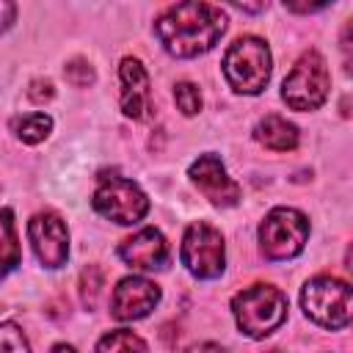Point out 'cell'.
Listing matches in <instances>:
<instances>
[{
	"label": "cell",
	"mask_w": 353,
	"mask_h": 353,
	"mask_svg": "<svg viewBox=\"0 0 353 353\" xmlns=\"http://www.w3.org/2000/svg\"><path fill=\"white\" fill-rule=\"evenodd\" d=\"M160 44L174 58H196L215 47L226 30V14L212 3H176L154 25Z\"/></svg>",
	"instance_id": "obj_1"
},
{
	"label": "cell",
	"mask_w": 353,
	"mask_h": 353,
	"mask_svg": "<svg viewBox=\"0 0 353 353\" xmlns=\"http://www.w3.org/2000/svg\"><path fill=\"white\" fill-rule=\"evenodd\" d=\"M232 314L245 336L265 339L287 320V295L273 284H251L232 298Z\"/></svg>",
	"instance_id": "obj_2"
},
{
	"label": "cell",
	"mask_w": 353,
	"mask_h": 353,
	"mask_svg": "<svg viewBox=\"0 0 353 353\" xmlns=\"http://www.w3.org/2000/svg\"><path fill=\"white\" fill-rule=\"evenodd\" d=\"M301 306L303 314L323 328L339 331L353 325V284L334 276H317L303 284Z\"/></svg>",
	"instance_id": "obj_3"
},
{
	"label": "cell",
	"mask_w": 353,
	"mask_h": 353,
	"mask_svg": "<svg viewBox=\"0 0 353 353\" xmlns=\"http://www.w3.org/2000/svg\"><path fill=\"white\" fill-rule=\"evenodd\" d=\"M221 66L237 94H259L270 80V50L256 36H240L223 52Z\"/></svg>",
	"instance_id": "obj_4"
},
{
	"label": "cell",
	"mask_w": 353,
	"mask_h": 353,
	"mask_svg": "<svg viewBox=\"0 0 353 353\" xmlns=\"http://www.w3.org/2000/svg\"><path fill=\"white\" fill-rule=\"evenodd\" d=\"M306 237H309V221L303 212L292 207H273L259 223L262 254L273 262L298 256L306 245Z\"/></svg>",
	"instance_id": "obj_5"
},
{
	"label": "cell",
	"mask_w": 353,
	"mask_h": 353,
	"mask_svg": "<svg viewBox=\"0 0 353 353\" xmlns=\"http://www.w3.org/2000/svg\"><path fill=\"white\" fill-rule=\"evenodd\" d=\"M331 74L317 52H303L281 83V99L292 110H317L328 99Z\"/></svg>",
	"instance_id": "obj_6"
},
{
	"label": "cell",
	"mask_w": 353,
	"mask_h": 353,
	"mask_svg": "<svg viewBox=\"0 0 353 353\" xmlns=\"http://www.w3.org/2000/svg\"><path fill=\"white\" fill-rule=\"evenodd\" d=\"M94 210L119 226H130L149 212V199L132 179H124L119 174H102L94 190Z\"/></svg>",
	"instance_id": "obj_7"
},
{
	"label": "cell",
	"mask_w": 353,
	"mask_h": 353,
	"mask_svg": "<svg viewBox=\"0 0 353 353\" xmlns=\"http://www.w3.org/2000/svg\"><path fill=\"white\" fill-rule=\"evenodd\" d=\"M182 265L188 268L190 276L196 279H218L226 265V248L223 237L215 226L207 221H196L185 229L182 248H179Z\"/></svg>",
	"instance_id": "obj_8"
},
{
	"label": "cell",
	"mask_w": 353,
	"mask_h": 353,
	"mask_svg": "<svg viewBox=\"0 0 353 353\" xmlns=\"http://www.w3.org/2000/svg\"><path fill=\"white\" fill-rule=\"evenodd\" d=\"M28 237L33 245L36 259L44 268H61L69 256V232L61 215L55 212H39L28 221Z\"/></svg>",
	"instance_id": "obj_9"
},
{
	"label": "cell",
	"mask_w": 353,
	"mask_h": 353,
	"mask_svg": "<svg viewBox=\"0 0 353 353\" xmlns=\"http://www.w3.org/2000/svg\"><path fill=\"white\" fill-rule=\"evenodd\" d=\"M188 176L215 207H234L240 201V185L226 174L218 154H199V160L190 163Z\"/></svg>",
	"instance_id": "obj_10"
},
{
	"label": "cell",
	"mask_w": 353,
	"mask_h": 353,
	"mask_svg": "<svg viewBox=\"0 0 353 353\" xmlns=\"http://www.w3.org/2000/svg\"><path fill=\"white\" fill-rule=\"evenodd\" d=\"M160 301V287L141 276H127L119 281L110 298V314L121 323L146 317Z\"/></svg>",
	"instance_id": "obj_11"
},
{
	"label": "cell",
	"mask_w": 353,
	"mask_h": 353,
	"mask_svg": "<svg viewBox=\"0 0 353 353\" xmlns=\"http://www.w3.org/2000/svg\"><path fill=\"white\" fill-rule=\"evenodd\" d=\"M119 256H121L130 268L160 270V268H165V262H168V243H165V237H163L157 229L146 226V229L135 232L132 237L121 240Z\"/></svg>",
	"instance_id": "obj_12"
},
{
	"label": "cell",
	"mask_w": 353,
	"mask_h": 353,
	"mask_svg": "<svg viewBox=\"0 0 353 353\" xmlns=\"http://www.w3.org/2000/svg\"><path fill=\"white\" fill-rule=\"evenodd\" d=\"M121 77V110L130 119H143L152 108V91H149V74L138 58H124L119 66Z\"/></svg>",
	"instance_id": "obj_13"
},
{
	"label": "cell",
	"mask_w": 353,
	"mask_h": 353,
	"mask_svg": "<svg viewBox=\"0 0 353 353\" xmlns=\"http://www.w3.org/2000/svg\"><path fill=\"white\" fill-rule=\"evenodd\" d=\"M254 138L265 146V149H273V152H290L298 146V127L276 113L265 116L256 127H254Z\"/></svg>",
	"instance_id": "obj_14"
},
{
	"label": "cell",
	"mask_w": 353,
	"mask_h": 353,
	"mask_svg": "<svg viewBox=\"0 0 353 353\" xmlns=\"http://www.w3.org/2000/svg\"><path fill=\"white\" fill-rule=\"evenodd\" d=\"M97 353H146V345L138 334H132L127 328H119V331L105 334L97 342Z\"/></svg>",
	"instance_id": "obj_15"
},
{
	"label": "cell",
	"mask_w": 353,
	"mask_h": 353,
	"mask_svg": "<svg viewBox=\"0 0 353 353\" xmlns=\"http://www.w3.org/2000/svg\"><path fill=\"white\" fill-rule=\"evenodd\" d=\"M14 130H17V135H19L22 143H39V141H44L50 135L52 119L47 113H28V116L17 119Z\"/></svg>",
	"instance_id": "obj_16"
},
{
	"label": "cell",
	"mask_w": 353,
	"mask_h": 353,
	"mask_svg": "<svg viewBox=\"0 0 353 353\" xmlns=\"http://www.w3.org/2000/svg\"><path fill=\"white\" fill-rule=\"evenodd\" d=\"M102 284H105V276H102V270L97 265L83 268V273H80V301H83L85 309H94L99 303Z\"/></svg>",
	"instance_id": "obj_17"
},
{
	"label": "cell",
	"mask_w": 353,
	"mask_h": 353,
	"mask_svg": "<svg viewBox=\"0 0 353 353\" xmlns=\"http://www.w3.org/2000/svg\"><path fill=\"white\" fill-rule=\"evenodd\" d=\"M3 270L11 273L19 262V248H17V234H14V215L11 210L6 207L3 210Z\"/></svg>",
	"instance_id": "obj_18"
},
{
	"label": "cell",
	"mask_w": 353,
	"mask_h": 353,
	"mask_svg": "<svg viewBox=\"0 0 353 353\" xmlns=\"http://www.w3.org/2000/svg\"><path fill=\"white\" fill-rule=\"evenodd\" d=\"M174 102H176V108L185 113V116H196L199 110H201V94H199V85H193V83H176V88H174Z\"/></svg>",
	"instance_id": "obj_19"
},
{
	"label": "cell",
	"mask_w": 353,
	"mask_h": 353,
	"mask_svg": "<svg viewBox=\"0 0 353 353\" xmlns=\"http://www.w3.org/2000/svg\"><path fill=\"white\" fill-rule=\"evenodd\" d=\"M63 74H66V80L74 85V88H88L91 83H94V66L85 61V58H72V61H66V66H63Z\"/></svg>",
	"instance_id": "obj_20"
},
{
	"label": "cell",
	"mask_w": 353,
	"mask_h": 353,
	"mask_svg": "<svg viewBox=\"0 0 353 353\" xmlns=\"http://www.w3.org/2000/svg\"><path fill=\"white\" fill-rule=\"evenodd\" d=\"M0 342H3V353H30L22 331L14 323H3L0 325Z\"/></svg>",
	"instance_id": "obj_21"
},
{
	"label": "cell",
	"mask_w": 353,
	"mask_h": 353,
	"mask_svg": "<svg viewBox=\"0 0 353 353\" xmlns=\"http://www.w3.org/2000/svg\"><path fill=\"white\" fill-rule=\"evenodd\" d=\"M52 97H55L52 80H47V77H36V80H30V85H28V99H30V102L44 105V102H50Z\"/></svg>",
	"instance_id": "obj_22"
},
{
	"label": "cell",
	"mask_w": 353,
	"mask_h": 353,
	"mask_svg": "<svg viewBox=\"0 0 353 353\" xmlns=\"http://www.w3.org/2000/svg\"><path fill=\"white\" fill-rule=\"evenodd\" d=\"M339 47H342V63H345V72L353 74V17H350V19L345 22V28H342Z\"/></svg>",
	"instance_id": "obj_23"
},
{
	"label": "cell",
	"mask_w": 353,
	"mask_h": 353,
	"mask_svg": "<svg viewBox=\"0 0 353 353\" xmlns=\"http://www.w3.org/2000/svg\"><path fill=\"white\" fill-rule=\"evenodd\" d=\"M188 353H226V350L215 342H199V345H190Z\"/></svg>",
	"instance_id": "obj_24"
},
{
	"label": "cell",
	"mask_w": 353,
	"mask_h": 353,
	"mask_svg": "<svg viewBox=\"0 0 353 353\" xmlns=\"http://www.w3.org/2000/svg\"><path fill=\"white\" fill-rule=\"evenodd\" d=\"M3 11H6V25H3V30H8V28H11V17H14V6H11V3H3Z\"/></svg>",
	"instance_id": "obj_25"
},
{
	"label": "cell",
	"mask_w": 353,
	"mask_h": 353,
	"mask_svg": "<svg viewBox=\"0 0 353 353\" xmlns=\"http://www.w3.org/2000/svg\"><path fill=\"white\" fill-rule=\"evenodd\" d=\"M52 353H77V350H74L72 345H55V347H52Z\"/></svg>",
	"instance_id": "obj_26"
},
{
	"label": "cell",
	"mask_w": 353,
	"mask_h": 353,
	"mask_svg": "<svg viewBox=\"0 0 353 353\" xmlns=\"http://www.w3.org/2000/svg\"><path fill=\"white\" fill-rule=\"evenodd\" d=\"M345 265H347V270L353 273V245L347 248V254H345Z\"/></svg>",
	"instance_id": "obj_27"
}]
</instances>
